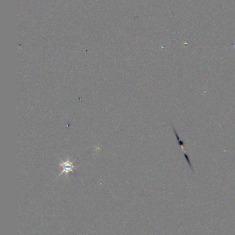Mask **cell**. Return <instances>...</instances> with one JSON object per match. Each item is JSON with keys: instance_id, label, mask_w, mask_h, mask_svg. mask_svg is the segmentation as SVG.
<instances>
[{"instance_id": "obj_1", "label": "cell", "mask_w": 235, "mask_h": 235, "mask_svg": "<svg viewBox=\"0 0 235 235\" xmlns=\"http://www.w3.org/2000/svg\"><path fill=\"white\" fill-rule=\"evenodd\" d=\"M72 169H73L72 165L69 164L68 163H65V164H64V166H63V171H62L61 173H63V172H70V171H72Z\"/></svg>"}]
</instances>
